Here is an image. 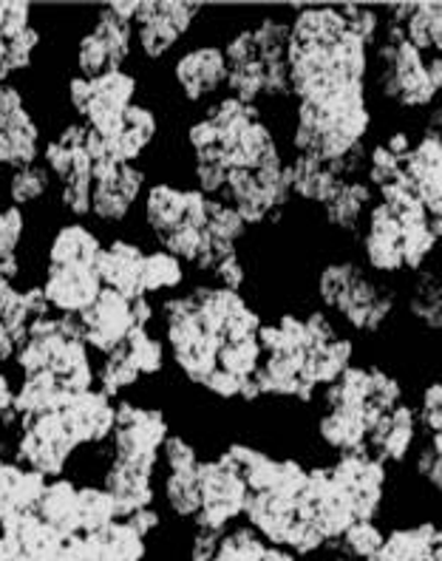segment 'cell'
Here are the masks:
<instances>
[{
  "mask_svg": "<svg viewBox=\"0 0 442 561\" xmlns=\"http://www.w3.org/2000/svg\"><path fill=\"white\" fill-rule=\"evenodd\" d=\"M372 48L349 32L338 7H298L290 18L286 71L295 103L369 89Z\"/></svg>",
  "mask_w": 442,
  "mask_h": 561,
  "instance_id": "1",
  "label": "cell"
},
{
  "mask_svg": "<svg viewBox=\"0 0 442 561\" xmlns=\"http://www.w3.org/2000/svg\"><path fill=\"white\" fill-rule=\"evenodd\" d=\"M406 400L403 380L381 363H352L338 380L320 389L324 411L315 420V437L338 457L349 451H366L372 428L386 411Z\"/></svg>",
  "mask_w": 442,
  "mask_h": 561,
  "instance_id": "2",
  "label": "cell"
},
{
  "mask_svg": "<svg viewBox=\"0 0 442 561\" xmlns=\"http://www.w3.org/2000/svg\"><path fill=\"white\" fill-rule=\"evenodd\" d=\"M338 335L324 309L309 312H281L272 323H261V363L252 380L259 386L261 400H293L313 405L318 389L309 383V360L315 350Z\"/></svg>",
  "mask_w": 442,
  "mask_h": 561,
  "instance_id": "3",
  "label": "cell"
},
{
  "mask_svg": "<svg viewBox=\"0 0 442 561\" xmlns=\"http://www.w3.org/2000/svg\"><path fill=\"white\" fill-rule=\"evenodd\" d=\"M315 298L354 335H383L400 307V289L354 259H332L315 275Z\"/></svg>",
  "mask_w": 442,
  "mask_h": 561,
  "instance_id": "4",
  "label": "cell"
},
{
  "mask_svg": "<svg viewBox=\"0 0 442 561\" xmlns=\"http://www.w3.org/2000/svg\"><path fill=\"white\" fill-rule=\"evenodd\" d=\"M372 123L369 89L329 96L318 103H295L290 148L301 157L332 164L366 145Z\"/></svg>",
  "mask_w": 442,
  "mask_h": 561,
  "instance_id": "5",
  "label": "cell"
},
{
  "mask_svg": "<svg viewBox=\"0 0 442 561\" xmlns=\"http://www.w3.org/2000/svg\"><path fill=\"white\" fill-rule=\"evenodd\" d=\"M23 375L48 371L68 391H89L97 383L91 350L82 341L80 321L75 316H46L29 323L26 341L14 355Z\"/></svg>",
  "mask_w": 442,
  "mask_h": 561,
  "instance_id": "6",
  "label": "cell"
},
{
  "mask_svg": "<svg viewBox=\"0 0 442 561\" xmlns=\"http://www.w3.org/2000/svg\"><path fill=\"white\" fill-rule=\"evenodd\" d=\"M369 77L377 94L400 111H429L440 94L431 82L426 55H420L403 37V28L392 23H383L381 37L372 46Z\"/></svg>",
  "mask_w": 442,
  "mask_h": 561,
  "instance_id": "7",
  "label": "cell"
},
{
  "mask_svg": "<svg viewBox=\"0 0 442 561\" xmlns=\"http://www.w3.org/2000/svg\"><path fill=\"white\" fill-rule=\"evenodd\" d=\"M145 221L165 253L177 255L182 264H193L207 225V196L196 187L157 182L145 193Z\"/></svg>",
  "mask_w": 442,
  "mask_h": 561,
  "instance_id": "8",
  "label": "cell"
},
{
  "mask_svg": "<svg viewBox=\"0 0 442 561\" xmlns=\"http://www.w3.org/2000/svg\"><path fill=\"white\" fill-rule=\"evenodd\" d=\"M77 448L80 445H77L60 409L37 414V417L18 420L14 462L43 473L46 480L66 477V468L77 454Z\"/></svg>",
  "mask_w": 442,
  "mask_h": 561,
  "instance_id": "9",
  "label": "cell"
},
{
  "mask_svg": "<svg viewBox=\"0 0 442 561\" xmlns=\"http://www.w3.org/2000/svg\"><path fill=\"white\" fill-rule=\"evenodd\" d=\"M199 493H202V507H199L193 527L202 530H216L225 534L227 527L238 525L245 516L247 505V482L236 466L225 454H216L211 459H199Z\"/></svg>",
  "mask_w": 442,
  "mask_h": 561,
  "instance_id": "10",
  "label": "cell"
},
{
  "mask_svg": "<svg viewBox=\"0 0 442 561\" xmlns=\"http://www.w3.org/2000/svg\"><path fill=\"white\" fill-rule=\"evenodd\" d=\"M168 434L170 425L162 409H150V405L131 403V400L116 403L114 434H111L114 459H125V462L157 471Z\"/></svg>",
  "mask_w": 442,
  "mask_h": 561,
  "instance_id": "11",
  "label": "cell"
},
{
  "mask_svg": "<svg viewBox=\"0 0 442 561\" xmlns=\"http://www.w3.org/2000/svg\"><path fill=\"white\" fill-rule=\"evenodd\" d=\"M335 480L347 488L358 522H377L388 500V466L369 451L338 454L329 462Z\"/></svg>",
  "mask_w": 442,
  "mask_h": 561,
  "instance_id": "12",
  "label": "cell"
},
{
  "mask_svg": "<svg viewBox=\"0 0 442 561\" xmlns=\"http://www.w3.org/2000/svg\"><path fill=\"white\" fill-rule=\"evenodd\" d=\"M204 7L199 3H177V0H143L134 21L136 46L148 60H162L193 28Z\"/></svg>",
  "mask_w": 442,
  "mask_h": 561,
  "instance_id": "13",
  "label": "cell"
},
{
  "mask_svg": "<svg viewBox=\"0 0 442 561\" xmlns=\"http://www.w3.org/2000/svg\"><path fill=\"white\" fill-rule=\"evenodd\" d=\"M139 82L131 71L114 69L89 80V100L82 108V125L102 137H114L125 128V111L136 103Z\"/></svg>",
  "mask_w": 442,
  "mask_h": 561,
  "instance_id": "14",
  "label": "cell"
},
{
  "mask_svg": "<svg viewBox=\"0 0 442 561\" xmlns=\"http://www.w3.org/2000/svg\"><path fill=\"white\" fill-rule=\"evenodd\" d=\"M94 187H91V216L105 225H120L131 213L134 202L145 191V173L136 164H91Z\"/></svg>",
  "mask_w": 442,
  "mask_h": 561,
  "instance_id": "15",
  "label": "cell"
},
{
  "mask_svg": "<svg viewBox=\"0 0 442 561\" xmlns=\"http://www.w3.org/2000/svg\"><path fill=\"white\" fill-rule=\"evenodd\" d=\"M403 176L408 191L426 207L431 219L442 216V137L440 128L426 125L422 137L403 159Z\"/></svg>",
  "mask_w": 442,
  "mask_h": 561,
  "instance_id": "16",
  "label": "cell"
},
{
  "mask_svg": "<svg viewBox=\"0 0 442 561\" xmlns=\"http://www.w3.org/2000/svg\"><path fill=\"white\" fill-rule=\"evenodd\" d=\"M63 545L66 539L34 511L0 522V561H57Z\"/></svg>",
  "mask_w": 442,
  "mask_h": 561,
  "instance_id": "17",
  "label": "cell"
},
{
  "mask_svg": "<svg viewBox=\"0 0 442 561\" xmlns=\"http://www.w3.org/2000/svg\"><path fill=\"white\" fill-rule=\"evenodd\" d=\"M77 321H80L86 346L100 352V355H109V352L120 350L125 337L131 335V329H134L128 298H123L120 293L105 287H102V293L97 295L89 309H82Z\"/></svg>",
  "mask_w": 442,
  "mask_h": 561,
  "instance_id": "18",
  "label": "cell"
},
{
  "mask_svg": "<svg viewBox=\"0 0 442 561\" xmlns=\"http://www.w3.org/2000/svg\"><path fill=\"white\" fill-rule=\"evenodd\" d=\"M41 287L52 312L77 318L102 293V280L97 275V264H46Z\"/></svg>",
  "mask_w": 442,
  "mask_h": 561,
  "instance_id": "19",
  "label": "cell"
},
{
  "mask_svg": "<svg viewBox=\"0 0 442 561\" xmlns=\"http://www.w3.org/2000/svg\"><path fill=\"white\" fill-rule=\"evenodd\" d=\"M173 82L188 103H204L227 85V60L222 46L188 48L173 62Z\"/></svg>",
  "mask_w": 442,
  "mask_h": 561,
  "instance_id": "20",
  "label": "cell"
},
{
  "mask_svg": "<svg viewBox=\"0 0 442 561\" xmlns=\"http://www.w3.org/2000/svg\"><path fill=\"white\" fill-rule=\"evenodd\" d=\"M252 41L264 69V100H293L290 94V71H286V43H290V21L267 14L259 26H252Z\"/></svg>",
  "mask_w": 442,
  "mask_h": 561,
  "instance_id": "21",
  "label": "cell"
},
{
  "mask_svg": "<svg viewBox=\"0 0 442 561\" xmlns=\"http://www.w3.org/2000/svg\"><path fill=\"white\" fill-rule=\"evenodd\" d=\"M420 439V425H417V411L411 403H397L395 409L386 411L381 423L374 425L366 439V451L377 457L383 466H403L408 454L415 451Z\"/></svg>",
  "mask_w": 442,
  "mask_h": 561,
  "instance_id": "22",
  "label": "cell"
},
{
  "mask_svg": "<svg viewBox=\"0 0 442 561\" xmlns=\"http://www.w3.org/2000/svg\"><path fill=\"white\" fill-rule=\"evenodd\" d=\"M154 477H157V471H150V468L134 466V462H125V459H111L105 473H102L100 485L114 500L116 519H128L136 511L157 505Z\"/></svg>",
  "mask_w": 442,
  "mask_h": 561,
  "instance_id": "23",
  "label": "cell"
},
{
  "mask_svg": "<svg viewBox=\"0 0 442 561\" xmlns=\"http://www.w3.org/2000/svg\"><path fill=\"white\" fill-rule=\"evenodd\" d=\"M68 428L75 434L77 445H100L114 434V400L105 398L100 389L77 391L60 405Z\"/></svg>",
  "mask_w": 442,
  "mask_h": 561,
  "instance_id": "24",
  "label": "cell"
},
{
  "mask_svg": "<svg viewBox=\"0 0 442 561\" xmlns=\"http://www.w3.org/2000/svg\"><path fill=\"white\" fill-rule=\"evenodd\" d=\"M366 561H442V536L431 516L386 530L383 545Z\"/></svg>",
  "mask_w": 442,
  "mask_h": 561,
  "instance_id": "25",
  "label": "cell"
},
{
  "mask_svg": "<svg viewBox=\"0 0 442 561\" xmlns=\"http://www.w3.org/2000/svg\"><path fill=\"white\" fill-rule=\"evenodd\" d=\"M145 253L148 250L125 239H114L111 244H102L100 255H97V275H100L102 287L114 289V293H120L128 301L143 298Z\"/></svg>",
  "mask_w": 442,
  "mask_h": 561,
  "instance_id": "26",
  "label": "cell"
},
{
  "mask_svg": "<svg viewBox=\"0 0 442 561\" xmlns=\"http://www.w3.org/2000/svg\"><path fill=\"white\" fill-rule=\"evenodd\" d=\"M374 205V191L366 185V179H340V185L320 207L324 221L340 236H358L366 219L369 207Z\"/></svg>",
  "mask_w": 442,
  "mask_h": 561,
  "instance_id": "27",
  "label": "cell"
},
{
  "mask_svg": "<svg viewBox=\"0 0 442 561\" xmlns=\"http://www.w3.org/2000/svg\"><path fill=\"white\" fill-rule=\"evenodd\" d=\"M406 316L408 321L426 332V335H437L442 327V284L437 267H426L411 273L406 287Z\"/></svg>",
  "mask_w": 442,
  "mask_h": 561,
  "instance_id": "28",
  "label": "cell"
},
{
  "mask_svg": "<svg viewBox=\"0 0 442 561\" xmlns=\"http://www.w3.org/2000/svg\"><path fill=\"white\" fill-rule=\"evenodd\" d=\"M46 525H52L63 539L80 534V485L75 480L57 477L48 480L41 493V502L34 507Z\"/></svg>",
  "mask_w": 442,
  "mask_h": 561,
  "instance_id": "29",
  "label": "cell"
},
{
  "mask_svg": "<svg viewBox=\"0 0 442 561\" xmlns=\"http://www.w3.org/2000/svg\"><path fill=\"white\" fill-rule=\"evenodd\" d=\"M41 125L34 123L32 111L23 108L0 128V168L21 171L41 159Z\"/></svg>",
  "mask_w": 442,
  "mask_h": 561,
  "instance_id": "30",
  "label": "cell"
},
{
  "mask_svg": "<svg viewBox=\"0 0 442 561\" xmlns=\"http://www.w3.org/2000/svg\"><path fill=\"white\" fill-rule=\"evenodd\" d=\"M286 179H290L293 199L313 207L327 205L335 187L340 185V176L329 171V164L315 162V159L301 157V153H293V157L286 159Z\"/></svg>",
  "mask_w": 442,
  "mask_h": 561,
  "instance_id": "31",
  "label": "cell"
},
{
  "mask_svg": "<svg viewBox=\"0 0 442 561\" xmlns=\"http://www.w3.org/2000/svg\"><path fill=\"white\" fill-rule=\"evenodd\" d=\"M75 391H68L66 386L48 371H34V375H23L21 389L14 391V411L18 420L37 417L46 411H57Z\"/></svg>",
  "mask_w": 442,
  "mask_h": 561,
  "instance_id": "32",
  "label": "cell"
},
{
  "mask_svg": "<svg viewBox=\"0 0 442 561\" xmlns=\"http://www.w3.org/2000/svg\"><path fill=\"white\" fill-rule=\"evenodd\" d=\"M100 250V236L75 221V225H63L55 239L48 241L46 264H97Z\"/></svg>",
  "mask_w": 442,
  "mask_h": 561,
  "instance_id": "33",
  "label": "cell"
},
{
  "mask_svg": "<svg viewBox=\"0 0 442 561\" xmlns=\"http://www.w3.org/2000/svg\"><path fill=\"white\" fill-rule=\"evenodd\" d=\"M403 37L420 51V55L431 57L440 55L442 48V3H415L411 14L403 23Z\"/></svg>",
  "mask_w": 442,
  "mask_h": 561,
  "instance_id": "34",
  "label": "cell"
},
{
  "mask_svg": "<svg viewBox=\"0 0 442 561\" xmlns=\"http://www.w3.org/2000/svg\"><path fill=\"white\" fill-rule=\"evenodd\" d=\"M199 468V466H196ZM168 471L162 480V500L168 514L179 522L196 519L199 507H202V493H199V471Z\"/></svg>",
  "mask_w": 442,
  "mask_h": 561,
  "instance_id": "35",
  "label": "cell"
},
{
  "mask_svg": "<svg viewBox=\"0 0 442 561\" xmlns=\"http://www.w3.org/2000/svg\"><path fill=\"white\" fill-rule=\"evenodd\" d=\"M91 187H94V173H91L89 153L82 151L77 157L75 168L60 182V205L63 210L71 213L75 219H82L91 213Z\"/></svg>",
  "mask_w": 442,
  "mask_h": 561,
  "instance_id": "36",
  "label": "cell"
},
{
  "mask_svg": "<svg viewBox=\"0 0 442 561\" xmlns=\"http://www.w3.org/2000/svg\"><path fill=\"white\" fill-rule=\"evenodd\" d=\"M184 284V264L177 255L165 253V250H150L145 253L143 267V295L165 293V289H177Z\"/></svg>",
  "mask_w": 442,
  "mask_h": 561,
  "instance_id": "37",
  "label": "cell"
},
{
  "mask_svg": "<svg viewBox=\"0 0 442 561\" xmlns=\"http://www.w3.org/2000/svg\"><path fill=\"white\" fill-rule=\"evenodd\" d=\"M139 371H136V366L131 363V357L125 355V346H120V350L109 352V355H102V366L100 371H97V389L105 394V398H120L125 389H134L136 383H139Z\"/></svg>",
  "mask_w": 442,
  "mask_h": 561,
  "instance_id": "38",
  "label": "cell"
},
{
  "mask_svg": "<svg viewBox=\"0 0 442 561\" xmlns=\"http://www.w3.org/2000/svg\"><path fill=\"white\" fill-rule=\"evenodd\" d=\"M125 355L136 366V371L143 377H154L165 369V343L159 337L150 335V329H131V335L125 337Z\"/></svg>",
  "mask_w": 442,
  "mask_h": 561,
  "instance_id": "39",
  "label": "cell"
},
{
  "mask_svg": "<svg viewBox=\"0 0 442 561\" xmlns=\"http://www.w3.org/2000/svg\"><path fill=\"white\" fill-rule=\"evenodd\" d=\"M116 519L114 500L102 485H80V534H97Z\"/></svg>",
  "mask_w": 442,
  "mask_h": 561,
  "instance_id": "40",
  "label": "cell"
},
{
  "mask_svg": "<svg viewBox=\"0 0 442 561\" xmlns=\"http://www.w3.org/2000/svg\"><path fill=\"white\" fill-rule=\"evenodd\" d=\"M52 182H55V176L48 173L46 164H29V168L14 171L12 179H9V199H12L14 207L23 210L26 205L43 199Z\"/></svg>",
  "mask_w": 442,
  "mask_h": 561,
  "instance_id": "41",
  "label": "cell"
},
{
  "mask_svg": "<svg viewBox=\"0 0 442 561\" xmlns=\"http://www.w3.org/2000/svg\"><path fill=\"white\" fill-rule=\"evenodd\" d=\"M77 69H80V77H86V80H94V77L116 69L109 43L94 28H89L80 37V43H77Z\"/></svg>",
  "mask_w": 442,
  "mask_h": 561,
  "instance_id": "42",
  "label": "cell"
},
{
  "mask_svg": "<svg viewBox=\"0 0 442 561\" xmlns=\"http://www.w3.org/2000/svg\"><path fill=\"white\" fill-rule=\"evenodd\" d=\"M250 233V227L241 221L233 207H227L225 202L207 199V225H204V236H211L216 241H225V244H241Z\"/></svg>",
  "mask_w": 442,
  "mask_h": 561,
  "instance_id": "43",
  "label": "cell"
},
{
  "mask_svg": "<svg viewBox=\"0 0 442 561\" xmlns=\"http://www.w3.org/2000/svg\"><path fill=\"white\" fill-rule=\"evenodd\" d=\"M91 28L105 37L111 55H114L116 69H123V62L128 60L131 48H134V26L128 21H123V18H116L109 7H102L97 12V23Z\"/></svg>",
  "mask_w": 442,
  "mask_h": 561,
  "instance_id": "44",
  "label": "cell"
},
{
  "mask_svg": "<svg viewBox=\"0 0 442 561\" xmlns=\"http://www.w3.org/2000/svg\"><path fill=\"white\" fill-rule=\"evenodd\" d=\"M415 473L417 480L426 485V491L440 496L442 488V434H431L426 443L420 445V451L415 457Z\"/></svg>",
  "mask_w": 442,
  "mask_h": 561,
  "instance_id": "45",
  "label": "cell"
},
{
  "mask_svg": "<svg viewBox=\"0 0 442 561\" xmlns=\"http://www.w3.org/2000/svg\"><path fill=\"white\" fill-rule=\"evenodd\" d=\"M383 536H386V530H383L377 522H354L347 534L335 541H338L340 548L347 550L354 561H366L369 556L383 545Z\"/></svg>",
  "mask_w": 442,
  "mask_h": 561,
  "instance_id": "46",
  "label": "cell"
},
{
  "mask_svg": "<svg viewBox=\"0 0 442 561\" xmlns=\"http://www.w3.org/2000/svg\"><path fill=\"white\" fill-rule=\"evenodd\" d=\"M340 14H343V21H347L349 32L354 37H361L369 48L377 43L381 37V28H383V14L377 7H361V3H343L338 7Z\"/></svg>",
  "mask_w": 442,
  "mask_h": 561,
  "instance_id": "47",
  "label": "cell"
},
{
  "mask_svg": "<svg viewBox=\"0 0 442 561\" xmlns=\"http://www.w3.org/2000/svg\"><path fill=\"white\" fill-rule=\"evenodd\" d=\"M417 411V425L420 432H426V437L431 434H442V386L440 380H429L426 389L420 394V405H415Z\"/></svg>",
  "mask_w": 442,
  "mask_h": 561,
  "instance_id": "48",
  "label": "cell"
},
{
  "mask_svg": "<svg viewBox=\"0 0 442 561\" xmlns=\"http://www.w3.org/2000/svg\"><path fill=\"white\" fill-rule=\"evenodd\" d=\"M159 459H162L168 471H188V468H196L202 457H199V448L191 439L182 437V434H168Z\"/></svg>",
  "mask_w": 442,
  "mask_h": 561,
  "instance_id": "49",
  "label": "cell"
},
{
  "mask_svg": "<svg viewBox=\"0 0 442 561\" xmlns=\"http://www.w3.org/2000/svg\"><path fill=\"white\" fill-rule=\"evenodd\" d=\"M41 48V32L34 26H29L26 32H21L18 37L7 41V69L9 75L14 71H26L34 60V51Z\"/></svg>",
  "mask_w": 442,
  "mask_h": 561,
  "instance_id": "50",
  "label": "cell"
},
{
  "mask_svg": "<svg viewBox=\"0 0 442 561\" xmlns=\"http://www.w3.org/2000/svg\"><path fill=\"white\" fill-rule=\"evenodd\" d=\"M23 233H26V213L21 207H0V255H18Z\"/></svg>",
  "mask_w": 442,
  "mask_h": 561,
  "instance_id": "51",
  "label": "cell"
},
{
  "mask_svg": "<svg viewBox=\"0 0 442 561\" xmlns=\"http://www.w3.org/2000/svg\"><path fill=\"white\" fill-rule=\"evenodd\" d=\"M32 26V7L21 0H3L0 3V37L12 41Z\"/></svg>",
  "mask_w": 442,
  "mask_h": 561,
  "instance_id": "52",
  "label": "cell"
},
{
  "mask_svg": "<svg viewBox=\"0 0 442 561\" xmlns=\"http://www.w3.org/2000/svg\"><path fill=\"white\" fill-rule=\"evenodd\" d=\"M211 278L216 280V287H227L241 293L247 284V267H245V261H241V253L227 255V259L218 261L216 267H213Z\"/></svg>",
  "mask_w": 442,
  "mask_h": 561,
  "instance_id": "53",
  "label": "cell"
},
{
  "mask_svg": "<svg viewBox=\"0 0 442 561\" xmlns=\"http://www.w3.org/2000/svg\"><path fill=\"white\" fill-rule=\"evenodd\" d=\"M218 539H222V534H216V530H202V527H193L191 545H188V561H213L216 559Z\"/></svg>",
  "mask_w": 442,
  "mask_h": 561,
  "instance_id": "54",
  "label": "cell"
},
{
  "mask_svg": "<svg viewBox=\"0 0 442 561\" xmlns=\"http://www.w3.org/2000/svg\"><path fill=\"white\" fill-rule=\"evenodd\" d=\"M125 125H128V128H134L136 134H143L145 139H150V142H154L159 134V119H157V114L148 108V105H139V103L131 105V108L125 111Z\"/></svg>",
  "mask_w": 442,
  "mask_h": 561,
  "instance_id": "55",
  "label": "cell"
},
{
  "mask_svg": "<svg viewBox=\"0 0 442 561\" xmlns=\"http://www.w3.org/2000/svg\"><path fill=\"white\" fill-rule=\"evenodd\" d=\"M23 108H26V100H23L21 89H14V85L3 82V85H0V128Z\"/></svg>",
  "mask_w": 442,
  "mask_h": 561,
  "instance_id": "56",
  "label": "cell"
},
{
  "mask_svg": "<svg viewBox=\"0 0 442 561\" xmlns=\"http://www.w3.org/2000/svg\"><path fill=\"white\" fill-rule=\"evenodd\" d=\"M131 527H134L136 534L143 536V539H150V536L157 534L159 527H162V514H159L157 507H145V511H136L134 516H128Z\"/></svg>",
  "mask_w": 442,
  "mask_h": 561,
  "instance_id": "57",
  "label": "cell"
},
{
  "mask_svg": "<svg viewBox=\"0 0 442 561\" xmlns=\"http://www.w3.org/2000/svg\"><path fill=\"white\" fill-rule=\"evenodd\" d=\"M18 420V411H14V389L9 383V377L0 371V423L9 425Z\"/></svg>",
  "mask_w": 442,
  "mask_h": 561,
  "instance_id": "58",
  "label": "cell"
},
{
  "mask_svg": "<svg viewBox=\"0 0 442 561\" xmlns=\"http://www.w3.org/2000/svg\"><path fill=\"white\" fill-rule=\"evenodd\" d=\"M383 145H386V151L388 153H395L397 159H406V153L411 151V145H415V139H411V134H408V130H392V134H388L386 139H381Z\"/></svg>",
  "mask_w": 442,
  "mask_h": 561,
  "instance_id": "59",
  "label": "cell"
},
{
  "mask_svg": "<svg viewBox=\"0 0 442 561\" xmlns=\"http://www.w3.org/2000/svg\"><path fill=\"white\" fill-rule=\"evenodd\" d=\"M131 316H134V329H148L154 321V304H150L148 295L143 298H134L131 301Z\"/></svg>",
  "mask_w": 442,
  "mask_h": 561,
  "instance_id": "60",
  "label": "cell"
},
{
  "mask_svg": "<svg viewBox=\"0 0 442 561\" xmlns=\"http://www.w3.org/2000/svg\"><path fill=\"white\" fill-rule=\"evenodd\" d=\"M9 69H7V41H3V37H0V85H3V82H9Z\"/></svg>",
  "mask_w": 442,
  "mask_h": 561,
  "instance_id": "61",
  "label": "cell"
}]
</instances>
